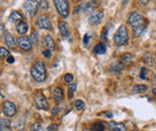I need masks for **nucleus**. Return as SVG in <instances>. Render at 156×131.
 I'll return each mask as SVG.
<instances>
[{
	"label": "nucleus",
	"instance_id": "nucleus-1",
	"mask_svg": "<svg viewBox=\"0 0 156 131\" xmlns=\"http://www.w3.org/2000/svg\"><path fill=\"white\" fill-rule=\"evenodd\" d=\"M31 75L33 79L37 82H42L45 80L47 71H46V66L42 61H37L34 65V67L31 69Z\"/></svg>",
	"mask_w": 156,
	"mask_h": 131
},
{
	"label": "nucleus",
	"instance_id": "nucleus-2",
	"mask_svg": "<svg viewBox=\"0 0 156 131\" xmlns=\"http://www.w3.org/2000/svg\"><path fill=\"white\" fill-rule=\"evenodd\" d=\"M114 42L118 46H123L127 43L128 41V33L126 28V26L122 25L120 26V28L116 31L114 34Z\"/></svg>",
	"mask_w": 156,
	"mask_h": 131
},
{
	"label": "nucleus",
	"instance_id": "nucleus-3",
	"mask_svg": "<svg viewBox=\"0 0 156 131\" xmlns=\"http://www.w3.org/2000/svg\"><path fill=\"white\" fill-rule=\"evenodd\" d=\"M57 12L62 17H67L69 16V3L68 0H53Z\"/></svg>",
	"mask_w": 156,
	"mask_h": 131
},
{
	"label": "nucleus",
	"instance_id": "nucleus-4",
	"mask_svg": "<svg viewBox=\"0 0 156 131\" xmlns=\"http://www.w3.org/2000/svg\"><path fill=\"white\" fill-rule=\"evenodd\" d=\"M23 8L30 16H34L37 12V10L39 8L38 2L36 0H27L23 4Z\"/></svg>",
	"mask_w": 156,
	"mask_h": 131
},
{
	"label": "nucleus",
	"instance_id": "nucleus-5",
	"mask_svg": "<svg viewBox=\"0 0 156 131\" xmlns=\"http://www.w3.org/2000/svg\"><path fill=\"white\" fill-rule=\"evenodd\" d=\"M103 19H104V12L94 10L90 13L89 17H88V22L91 25H99L100 23H101Z\"/></svg>",
	"mask_w": 156,
	"mask_h": 131
},
{
	"label": "nucleus",
	"instance_id": "nucleus-6",
	"mask_svg": "<svg viewBox=\"0 0 156 131\" xmlns=\"http://www.w3.org/2000/svg\"><path fill=\"white\" fill-rule=\"evenodd\" d=\"M128 23H129V25H131L133 28L141 26L144 23V17L142 16L139 12H133L130 13L129 17H128Z\"/></svg>",
	"mask_w": 156,
	"mask_h": 131
},
{
	"label": "nucleus",
	"instance_id": "nucleus-7",
	"mask_svg": "<svg viewBox=\"0 0 156 131\" xmlns=\"http://www.w3.org/2000/svg\"><path fill=\"white\" fill-rule=\"evenodd\" d=\"M16 106L13 102L10 101H5L4 103H3V112L4 114L7 116V117H13L16 114Z\"/></svg>",
	"mask_w": 156,
	"mask_h": 131
},
{
	"label": "nucleus",
	"instance_id": "nucleus-8",
	"mask_svg": "<svg viewBox=\"0 0 156 131\" xmlns=\"http://www.w3.org/2000/svg\"><path fill=\"white\" fill-rule=\"evenodd\" d=\"M37 25L40 29H44V30H51L52 29V24H51L50 19L45 15L39 16L37 20Z\"/></svg>",
	"mask_w": 156,
	"mask_h": 131
},
{
	"label": "nucleus",
	"instance_id": "nucleus-9",
	"mask_svg": "<svg viewBox=\"0 0 156 131\" xmlns=\"http://www.w3.org/2000/svg\"><path fill=\"white\" fill-rule=\"evenodd\" d=\"M17 44L24 51H30L32 49V42L30 38H28L27 37H19L17 38Z\"/></svg>",
	"mask_w": 156,
	"mask_h": 131
},
{
	"label": "nucleus",
	"instance_id": "nucleus-10",
	"mask_svg": "<svg viewBox=\"0 0 156 131\" xmlns=\"http://www.w3.org/2000/svg\"><path fill=\"white\" fill-rule=\"evenodd\" d=\"M35 104H36L37 108L42 109V110H46V109H48V107H49L48 101H47L46 98L44 97V96H42V95L36 97V99H35Z\"/></svg>",
	"mask_w": 156,
	"mask_h": 131
},
{
	"label": "nucleus",
	"instance_id": "nucleus-11",
	"mask_svg": "<svg viewBox=\"0 0 156 131\" xmlns=\"http://www.w3.org/2000/svg\"><path fill=\"white\" fill-rule=\"evenodd\" d=\"M108 129L110 131H126V126L123 122H111L108 123L107 126Z\"/></svg>",
	"mask_w": 156,
	"mask_h": 131
},
{
	"label": "nucleus",
	"instance_id": "nucleus-12",
	"mask_svg": "<svg viewBox=\"0 0 156 131\" xmlns=\"http://www.w3.org/2000/svg\"><path fill=\"white\" fill-rule=\"evenodd\" d=\"M44 45L48 50L50 51H54L56 49V44H55V41H54L53 37L50 36V34H47L44 38Z\"/></svg>",
	"mask_w": 156,
	"mask_h": 131
},
{
	"label": "nucleus",
	"instance_id": "nucleus-13",
	"mask_svg": "<svg viewBox=\"0 0 156 131\" xmlns=\"http://www.w3.org/2000/svg\"><path fill=\"white\" fill-rule=\"evenodd\" d=\"M53 97H54V100L56 101H62L63 100V97H64V94H63V91L62 89L60 87H56L54 89V92H53Z\"/></svg>",
	"mask_w": 156,
	"mask_h": 131
},
{
	"label": "nucleus",
	"instance_id": "nucleus-14",
	"mask_svg": "<svg viewBox=\"0 0 156 131\" xmlns=\"http://www.w3.org/2000/svg\"><path fill=\"white\" fill-rule=\"evenodd\" d=\"M29 26L25 21H19L16 25V32L19 34H25L27 32H28Z\"/></svg>",
	"mask_w": 156,
	"mask_h": 131
},
{
	"label": "nucleus",
	"instance_id": "nucleus-15",
	"mask_svg": "<svg viewBox=\"0 0 156 131\" xmlns=\"http://www.w3.org/2000/svg\"><path fill=\"white\" fill-rule=\"evenodd\" d=\"M5 42H6L7 46L10 47V48H15L16 44L15 37H13V36L10 33H7L5 34Z\"/></svg>",
	"mask_w": 156,
	"mask_h": 131
},
{
	"label": "nucleus",
	"instance_id": "nucleus-16",
	"mask_svg": "<svg viewBox=\"0 0 156 131\" xmlns=\"http://www.w3.org/2000/svg\"><path fill=\"white\" fill-rule=\"evenodd\" d=\"M58 30H59L60 34H62L64 37H69V30H68V26H67L66 22L60 21L58 23Z\"/></svg>",
	"mask_w": 156,
	"mask_h": 131
},
{
	"label": "nucleus",
	"instance_id": "nucleus-17",
	"mask_svg": "<svg viewBox=\"0 0 156 131\" xmlns=\"http://www.w3.org/2000/svg\"><path fill=\"white\" fill-rule=\"evenodd\" d=\"M0 131H11V122L8 119H0Z\"/></svg>",
	"mask_w": 156,
	"mask_h": 131
},
{
	"label": "nucleus",
	"instance_id": "nucleus-18",
	"mask_svg": "<svg viewBox=\"0 0 156 131\" xmlns=\"http://www.w3.org/2000/svg\"><path fill=\"white\" fill-rule=\"evenodd\" d=\"M10 19L12 20V22H19L20 20L23 19V16H22L20 12H16V11H13V12H12V13H11Z\"/></svg>",
	"mask_w": 156,
	"mask_h": 131
},
{
	"label": "nucleus",
	"instance_id": "nucleus-19",
	"mask_svg": "<svg viewBox=\"0 0 156 131\" xmlns=\"http://www.w3.org/2000/svg\"><path fill=\"white\" fill-rule=\"evenodd\" d=\"M131 60H132V55L129 53H126L121 58V63L123 65H127L128 63H130Z\"/></svg>",
	"mask_w": 156,
	"mask_h": 131
},
{
	"label": "nucleus",
	"instance_id": "nucleus-20",
	"mask_svg": "<svg viewBox=\"0 0 156 131\" xmlns=\"http://www.w3.org/2000/svg\"><path fill=\"white\" fill-rule=\"evenodd\" d=\"M94 52L98 55H104L106 52V47L103 43H98L94 48Z\"/></svg>",
	"mask_w": 156,
	"mask_h": 131
},
{
	"label": "nucleus",
	"instance_id": "nucleus-21",
	"mask_svg": "<svg viewBox=\"0 0 156 131\" xmlns=\"http://www.w3.org/2000/svg\"><path fill=\"white\" fill-rule=\"evenodd\" d=\"M147 87L144 84H137V85H135L132 89V91L133 93L135 94H140V93H144L147 91Z\"/></svg>",
	"mask_w": 156,
	"mask_h": 131
},
{
	"label": "nucleus",
	"instance_id": "nucleus-22",
	"mask_svg": "<svg viewBox=\"0 0 156 131\" xmlns=\"http://www.w3.org/2000/svg\"><path fill=\"white\" fill-rule=\"evenodd\" d=\"M146 29V26L145 25H141V26H138V27H135V28L133 29V34H134V37H140L143 34L144 31Z\"/></svg>",
	"mask_w": 156,
	"mask_h": 131
},
{
	"label": "nucleus",
	"instance_id": "nucleus-23",
	"mask_svg": "<svg viewBox=\"0 0 156 131\" xmlns=\"http://www.w3.org/2000/svg\"><path fill=\"white\" fill-rule=\"evenodd\" d=\"M30 40H31V42L32 44H36L37 45L38 44V40H39V37H38V33L37 31H34L31 33L30 34Z\"/></svg>",
	"mask_w": 156,
	"mask_h": 131
},
{
	"label": "nucleus",
	"instance_id": "nucleus-24",
	"mask_svg": "<svg viewBox=\"0 0 156 131\" xmlns=\"http://www.w3.org/2000/svg\"><path fill=\"white\" fill-rule=\"evenodd\" d=\"M123 66H124V65L122 64L121 62H120V63H118V62L113 63L112 66H111L110 71L113 72V73H115V74H118V73L121 72V70H122V68H123Z\"/></svg>",
	"mask_w": 156,
	"mask_h": 131
},
{
	"label": "nucleus",
	"instance_id": "nucleus-25",
	"mask_svg": "<svg viewBox=\"0 0 156 131\" xmlns=\"http://www.w3.org/2000/svg\"><path fill=\"white\" fill-rule=\"evenodd\" d=\"M30 131H47V130L40 123H33L30 126Z\"/></svg>",
	"mask_w": 156,
	"mask_h": 131
},
{
	"label": "nucleus",
	"instance_id": "nucleus-26",
	"mask_svg": "<svg viewBox=\"0 0 156 131\" xmlns=\"http://www.w3.org/2000/svg\"><path fill=\"white\" fill-rule=\"evenodd\" d=\"M76 88H77V84L75 83V82H74V83H72V82H71V84H69V86H68V97L70 99L74 97Z\"/></svg>",
	"mask_w": 156,
	"mask_h": 131
},
{
	"label": "nucleus",
	"instance_id": "nucleus-27",
	"mask_svg": "<svg viewBox=\"0 0 156 131\" xmlns=\"http://www.w3.org/2000/svg\"><path fill=\"white\" fill-rule=\"evenodd\" d=\"M91 131H105V126L101 122H96L92 126Z\"/></svg>",
	"mask_w": 156,
	"mask_h": 131
},
{
	"label": "nucleus",
	"instance_id": "nucleus-28",
	"mask_svg": "<svg viewBox=\"0 0 156 131\" xmlns=\"http://www.w3.org/2000/svg\"><path fill=\"white\" fill-rule=\"evenodd\" d=\"M38 6L41 10H47L49 8L48 0H40V3H38Z\"/></svg>",
	"mask_w": 156,
	"mask_h": 131
},
{
	"label": "nucleus",
	"instance_id": "nucleus-29",
	"mask_svg": "<svg viewBox=\"0 0 156 131\" xmlns=\"http://www.w3.org/2000/svg\"><path fill=\"white\" fill-rule=\"evenodd\" d=\"M8 56H10V52L8 49H6L5 47H1L0 48V57L2 58H7Z\"/></svg>",
	"mask_w": 156,
	"mask_h": 131
},
{
	"label": "nucleus",
	"instance_id": "nucleus-30",
	"mask_svg": "<svg viewBox=\"0 0 156 131\" xmlns=\"http://www.w3.org/2000/svg\"><path fill=\"white\" fill-rule=\"evenodd\" d=\"M62 109H63V105L62 104H58V105L55 106L52 109V114L56 115V114H58V113H59L60 111H62Z\"/></svg>",
	"mask_w": 156,
	"mask_h": 131
},
{
	"label": "nucleus",
	"instance_id": "nucleus-31",
	"mask_svg": "<svg viewBox=\"0 0 156 131\" xmlns=\"http://www.w3.org/2000/svg\"><path fill=\"white\" fill-rule=\"evenodd\" d=\"M75 105H76V108L78 110H81V109H83L84 108V102L81 101V100H77L76 102H75Z\"/></svg>",
	"mask_w": 156,
	"mask_h": 131
},
{
	"label": "nucleus",
	"instance_id": "nucleus-32",
	"mask_svg": "<svg viewBox=\"0 0 156 131\" xmlns=\"http://www.w3.org/2000/svg\"><path fill=\"white\" fill-rule=\"evenodd\" d=\"M73 80H74V76L72 74H66L64 76V80L66 82H68V83H71V82L73 81Z\"/></svg>",
	"mask_w": 156,
	"mask_h": 131
},
{
	"label": "nucleus",
	"instance_id": "nucleus-33",
	"mask_svg": "<svg viewBox=\"0 0 156 131\" xmlns=\"http://www.w3.org/2000/svg\"><path fill=\"white\" fill-rule=\"evenodd\" d=\"M146 75H147V68L146 67H143V68L141 69L140 78L143 79V80H146Z\"/></svg>",
	"mask_w": 156,
	"mask_h": 131
},
{
	"label": "nucleus",
	"instance_id": "nucleus-34",
	"mask_svg": "<svg viewBox=\"0 0 156 131\" xmlns=\"http://www.w3.org/2000/svg\"><path fill=\"white\" fill-rule=\"evenodd\" d=\"M5 34V26L4 24L0 23V38H2Z\"/></svg>",
	"mask_w": 156,
	"mask_h": 131
},
{
	"label": "nucleus",
	"instance_id": "nucleus-35",
	"mask_svg": "<svg viewBox=\"0 0 156 131\" xmlns=\"http://www.w3.org/2000/svg\"><path fill=\"white\" fill-rule=\"evenodd\" d=\"M42 54H43V56H44L45 58H51V51H50V50H48V49L44 50Z\"/></svg>",
	"mask_w": 156,
	"mask_h": 131
},
{
	"label": "nucleus",
	"instance_id": "nucleus-36",
	"mask_svg": "<svg viewBox=\"0 0 156 131\" xmlns=\"http://www.w3.org/2000/svg\"><path fill=\"white\" fill-rule=\"evenodd\" d=\"M58 126L56 125H51L48 127V131H58Z\"/></svg>",
	"mask_w": 156,
	"mask_h": 131
},
{
	"label": "nucleus",
	"instance_id": "nucleus-37",
	"mask_svg": "<svg viewBox=\"0 0 156 131\" xmlns=\"http://www.w3.org/2000/svg\"><path fill=\"white\" fill-rule=\"evenodd\" d=\"M7 62H8V63H13V62H15V58L10 55V56L7 57Z\"/></svg>",
	"mask_w": 156,
	"mask_h": 131
},
{
	"label": "nucleus",
	"instance_id": "nucleus-38",
	"mask_svg": "<svg viewBox=\"0 0 156 131\" xmlns=\"http://www.w3.org/2000/svg\"><path fill=\"white\" fill-rule=\"evenodd\" d=\"M88 42H89V36H88V34H86L83 37V43L86 45V44H88Z\"/></svg>",
	"mask_w": 156,
	"mask_h": 131
},
{
	"label": "nucleus",
	"instance_id": "nucleus-39",
	"mask_svg": "<svg viewBox=\"0 0 156 131\" xmlns=\"http://www.w3.org/2000/svg\"><path fill=\"white\" fill-rule=\"evenodd\" d=\"M150 1H151V0H140V2L143 4V5H147Z\"/></svg>",
	"mask_w": 156,
	"mask_h": 131
},
{
	"label": "nucleus",
	"instance_id": "nucleus-40",
	"mask_svg": "<svg viewBox=\"0 0 156 131\" xmlns=\"http://www.w3.org/2000/svg\"><path fill=\"white\" fill-rule=\"evenodd\" d=\"M105 114H106V116L108 117V118H113L112 113H110V112H105Z\"/></svg>",
	"mask_w": 156,
	"mask_h": 131
},
{
	"label": "nucleus",
	"instance_id": "nucleus-41",
	"mask_svg": "<svg viewBox=\"0 0 156 131\" xmlns=\"http://www.w3.org/2000/svg\"><path fill=\"white\" fill-rule=\"evenodd\" d=\"M152 94H153L154 96H156V88H153V89H152Z\"/></svg>",
	"mask_w": 156,
	"mask_h": 131
},
{
	"label": "nucleus",
	"instance_id": "nucleus-42",
	"mask_svg": "<svg viewBox=\"0 0 156 131\" xmlns=\"http://www.w3.org/2000/svg\"><path fill=\"white\" fill-rule=\"evenodd\" d=\"M128 1H129V0H125V2H124V4L126 5V3H127Z\"/></svg>",
	"mask_w": 156,
	"mask_h": 131
},
{
	"label": "nucleus",
	"instance_id": "nucleus-43",
	"mask_svg": "<svg viewBox=\"0 0 156 131\" xmlns=\"http://www.w3.org/2000/svg\"><path fill=\"white\" fill-rule=\"evenodd\" d=\"M79 1H81V0H79Z\"/></svg>",
	"mask_w": 156,
	"mask_h": 131
},
{
	"label": "nucleus",
	"instance_id": "nucleus-44",
	"mask_svg": "<svg viewBox=\"0 0 156 131\" xmlns=\"http://www.w3.org/2000/svg\"><path fill=\"white\" fill-rule=\"evenodd\" d=\"M0 96H1V94H0Z\"/></svg>",
	"mask_w": 156,
	"mask_h": 131
}]
</instances>
